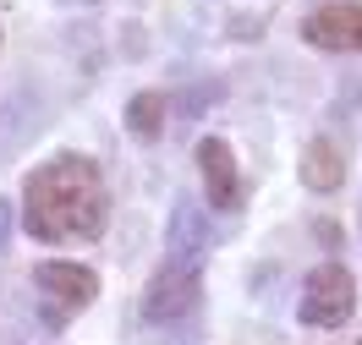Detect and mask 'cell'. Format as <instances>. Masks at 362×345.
Returning a JSON list of instances; mask_svg holds the SVG:
<instances>
[{
	"label": "cell",
	"instance_id": "9",
	"mask_svg": "<svg viewBox=\"0 0 362 345\" xmlns=\"http://www.w3.org/2000/svg\"><path fill=\"white\" fill-rule=\"evenodd\" d=\"M165 110H170V104H165L159 93H137L132 104H127V132H132L137 143H154L159 132H165Z\"/></svg>",
	"mask_w": 362,
	"mask_h": 345
},
{
	"label": "cell",
	"instance_id": "2",
	"mask_svg": "<svg viewBox=\"0 0 362 345\" xmlns=\"http://www.w3.org/2000/svg\"><path fill=\"white\" fill-rule=\"evenodd\" d=\"M302 323H313V329H340V323H351L357 313V279L346 263H318L308 285H302Z\"/></svg>",
	"mask_w": 362,
	"mask_h": 345
},
{
	"label": "cell",
	"instance_id": "10",
	"mask_svg": "<svg viewBox=\"0 0 362 345\" xmlns=\"http://www.w3.org/2000/svg\"><path fill=\"white\" fill-rule=\"evenodd\" d=\"M6 236H11V203H0V247H6Z\"/></svg>",
	"mask_w": 362,
	"mask_h": 345
},
{
	"label": "cell",
	"instance_id": "1",
	"mask_svg": "<svg viewBox=\"0 0 362 345\" xmlns=\"http://www.w3.org/2000/svg\"><path fill=\"white\" fill-rule=\"evenodd\" d=\"M110 219V192L88 154H55L39 170H28L23 186V230L49 247L93 241Z\"/></svg>",
	"mask_w": 362,
	"mask_h": 345
},
{
	"label": "cell",
	"instance_id": "5",
	"mask_svg": "<svg viewBox=\"0 0 362 345\" xmlns=\"http://www.w3.org/2000/svg\"><path fill=\"white\" fill-rule=\"evenodd\" d=\"M209 253V225L204 214L192 203H176L170 208V225H165V258L176 263V269H198Z\"/></svg>",
	"mask_w": 362,
	"mask_h": 345
},
{
	"label": "cell",
	"instance_id": "8",
	"mask_svg": "<svg viewBox=\"0 0 362 345\" xmlns=\"http://www.w3.org/2000/svg\"><path fill=\"white\" fill-rule=\"evenodd\" d=\"M302 181L313 186V192H335L346 181V159H340V148L329 138H313L302 148Z\"/></svg>",
	"mask_w": 362,
	"mask_h": 345
},
{
	"label": "cell",
	"instance_id": "4",
	"mask_svg": "<svg viewBox=\"0 0 362 345\" xmlns=\"http://www.w3.org/2000/svg\"><path fill=\"white\" fill-rule=\"evenodd\" d=\"M302 39L318 44V49H362V6H357V0L318 6L313 17L302 23Z\"/></svg>",
	"mask_w": 362,
	"mask_h": 345
},
{
	"label": "cell",
	"instance_id": "6",
	"mask_svg": "<svg viewBox=\"0 0 362 345\" xmlns=\"http://www.w3.org/2000/svg\"><path fill=\"white\" fill-rule=\"evenodd\" d=\"M198 170H204L209 208H220V214H226V208L242 198V181H236V159H230L226 138H204V143H198Z\"/></svg>",
	"mask_w": 362,
	"mask_h": 345
},
{
	"label": "cell",
	"instance_id": "3",
	"mask_svg": "<svg viewBox=\"0 0 362 345\" xmlns=\"http://www.w3.org/2000/svg\"><path fill=\"white\" fill-rule=\"evenodd\" d=\"M192 307H198V269H176V263H165L137 301L143 323H181Z\"/></svg>",
	"mask_w": 362,
	"mask_h": 345
},
{
	"label": "cell",
	"instance_id": "11",
	"mask_svg": "<svg viewBox=\"0 0 362 345\" xmlns=\"http://www.w3.org/2000/svg\"><path fill=\"white\" fill-rule=\"evenodd\" d=\"M357 345H362V340H357Z\"/></svg>",
	"mask_w": 362,
	"mask_h": 345
},
{
	"label": "cell",
	"instance_id": "7",
	"mask_svg": "<svg viewBox=\"0 0 362 345\" xmlns=\"http://www.w3.org/2000/svg\"><path fill=\"white\" fill-rule=\"evenodd\" d=\"M33 285L49 291L61 307H88V301L99 296V274L83 269V263H61V258H55V263H39V269H33Z\"/></svg>",
	"mask_w": 362,
	"mask_h": 345
}]
</instances>
